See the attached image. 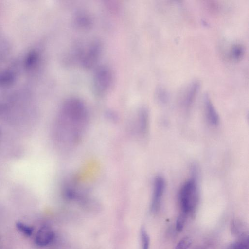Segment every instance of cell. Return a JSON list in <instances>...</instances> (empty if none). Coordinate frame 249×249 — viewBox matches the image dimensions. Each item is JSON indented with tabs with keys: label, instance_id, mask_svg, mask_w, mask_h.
Here are the masks:
<instances>
[{
	"label": "cell",
	"instance_id": "obj_6",
	"mask_svg": "<svg viewBox=\"0 0 249 249\" xmlns=\"http://www.w3.org/2000/svg\"><path fill=\"white\" fill-rule=\"evenodd\" d=\"M149 125V114L146 108H142L138 114L136 121V127L139 133L142 135L146 133Z\"/></svg>",
	"mask_w": 249,
	"mask_h": 249
},
{
	"label": "cell",
	"instance_id": "obj_5",
	"mask_svg": "<svg viewBox=\"0 0 249 249\" xmlns=\"http://www.w3.org/2000/svg\"><path fill=\"white\" fill-rule=\"evenodd\" d=\"M203 102L207 120L212 125H217L220 121L219 117L208 94H205Z\"/></svg>",
	"mask_w": 249,
	"mask_h": 249
},
{
	"label": "cell",
	"instance_id": "obj_8",
	"mask_svg": "<svg viewBox=\"0 0 249 249\" xmlns=\"http://www.w3.org/2000/svg\"><path fill=\"white\" fill-rule=\"evenodd\" d=\"M200 87L197 81L193 82L187 88L184 95V102L185 107L189 108L193 104Z\"/></svg>",
	"mask_w": 249,
	"mask_h": 249
},
{
	"label": "cell",
	"instance_id": "obj_13",
	"mask_svg": "<svg viewBox=\"0 0 249 249\" xmlns=\"http://www.w3.org/2000/svg\"><path fill=\"white\" fill-rule=\"evenodd\" d=\"M17 229L23 234L26 236H30L33 232V228L28 226L21 222H18L16 223Z\"/></svg>",
	"mask_w": 249,
	"mask_h": 249
},
{
	"label": "cell",
	"instance_id": "obj_9",
	"mask_svg": "<svg viewBox=\"0 0 249 249\" xmlns=\"http://www.w3.org/2000/svg\"><path fill=\"white\" fill-rule=\"evenodd\" d=\"M156 97L158 101L162 104L166 103L169 98L167 90L162 87H159L157 89Z\"/></svg>",
	"mask_w": 249,
	"mask_h": 249
},
{
	"label": "cell",
	"instance_id": "obj_11",
	"mask_svg": "<svg viewBox=\"0 0 249 249\" xmlns=\"http://www.w3.org/2000/svg\"><path fill=\"white\" fill-rule=\"evenodd\" d=\"M142 241V249H149L150 238L144 227H142L140 231Z\"/></svg>",
	"mask_w": 249,
	"mask_h": 249
},
{
	"label": "cell",
	"instance_id": "obj_3",
	"mask_svg": "<svg viewBox=\"0 0 249 249\" xmlns=\"http://www.w3.org/2000/svg\"><path fill=\"white\" fill-rule=\"evenodd\" d=\"M166 187L165 180L162 176H156L153 181V194L150 205L151 211L156 212L159 209Z\"/></svg>",
	"mask_w": 249,
	"mask_h": 249
},
{
	"label": "cell",
	"instance_id": "obj_7",
	"mask_svg": "<svg viewBox=\"0 0 249 249\" xmlns=\"http://www.w3.org/2000/svg\"><path fill=\"white\" fill-rule=\"evenodd\" d=\"M231 231L240 240L249 239L247 228L245 224L240 220H233L231 224Z\"/></svg>",
	"mask_w": 249,
	"mask_h": 249
},
{
	"label": "cell",
	"instance_id": "obj_1",
	"mask_svg": "<svg viewBox=\"0 0 249 249\" xmlns=\"http://www.w3.org/2000/svg\"><path fill=\"white\" fill-rule=\"evenodd\" d=\"M88 123V112L81 102L72 100L63 105L57 124L58 139L63 148H71L80 142Z\"/></svg>",
	"mask_w": 249,
	"mask_h": 249
},
{
	"label": "cell",
	"instance_id": "obj_12",
	"mask_svg": "<svg viewBox=\"0 0 249 249\" xmlns=\"http://www.w3.org/2000/svg\"><path fill=\"white\" fill-rule=\"evenodd\" d=\"M227 249H249V239L240 240L231 244Z\"/></svg>",
	"mask_w": 249,
	"mask_h": 249
},
{
	"label": "cell",
	"instance_id": "obj_16",
	"mask_svg": "<svg viewBox=\"0 0 249 249\" xmlns=\"http://www.w3.org/2000/svg\"></svg>",
	"mask_w": 249,
	"mask_h": 249
},
{
	"label": "cell",
	"instance_id": "obj_14",
	"mask_svg": "<svg viewBox=\"0 0 249 249\" xmlns=\"http://www.w3.org/2000/svg\"><path fill=\"white\" fill-rule=\"evenodd\" d=\"M192 243V239L188 236L182 238L176 245L174 249H188Z\"/></svg>",
	"mask_w": 249,
	"mask_h": 249
},
{
	"label": "cell",
	"instance_id": "obj_2",
	"mask_svg": "<svg viewBox=\"0 0 249 249\" xmlns=\"http://www.w3.org/2000/svg\"><path fill=\"white\" fill-rule=\"evenodd\" d=\"M196 177L197 172L194 170L193 176L183 183L179 191L182 213L186 215L193 214L198 205L200 195Z\"/></svg>",
	"mask_w": 249,
	"mask_h": 249
},
{
	"label": "cell",
	"instance_id": "obj_10",
	"mask_svg": "<svg viewBox=\"0 0 249 249\" xmlns=\"http://www.w3.org/2000/svg\"><path fill=\"white\" fill-rule=\"evenodd\" d=\"M244 48L240 44H235L231 49V56L235 60L241 58L244 55Z\"/></svg>",
	"mask_w": 249,
	"mask_h": 249
},
{
	"label": "cell",
	"instance_id": "obj_4",
	"mask_svg": "<svg viewBox=\"0 0 249 249\" xmlns=\"http://www.w3.org/2000/svg\"><path fill=\"white\" fill-rule=\"evenodd\" d=\"M54 238L53 230L48 226H43L38 231L35 241L37 246L44 247L52 242Z\"/></svg>",
	"mask_w": 249,
	"mask_h": 249
},
{
	"label": "cell",
	"instance_id": "obj_15",
	"mask_svg": "<svg viewBox=\"0 0 249 249\" xmlns=\"http://www.w3.org/2000/svg\"><path fill=\"white\" fill-rule=\"evenodd\" d=\"M186 216L185 214L181 213L178 217L176 223V229L178 232H181L183 229Z\"/></svg>",
	"mask_w": 249,
	"mask_h": 249
}]
</instances>
